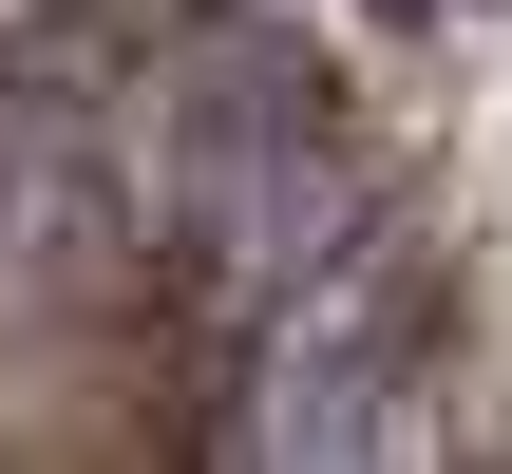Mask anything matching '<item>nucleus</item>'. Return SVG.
I'll use <instances>...</instances> for the list:
<instances>
[{
	"label": "nucleus",
	"mask_w": 512,
	"mask_h": 474,
	"mask_svg": "<svg viewBox=\"0 0 512 474\" xmlns=\"http://www.w3.org/2000/svg\"><path fill=\"white\" fill-rule=\"evenodd\" d=\"M95 152H114V228L133 266H171V304L228 361V456H437V285L418 228L380 209V171L342 152V114L304 95L285 38H152L95 57Z\"/></svg>",
	"instance_id": "nucleus-1"
}]
</instances>
